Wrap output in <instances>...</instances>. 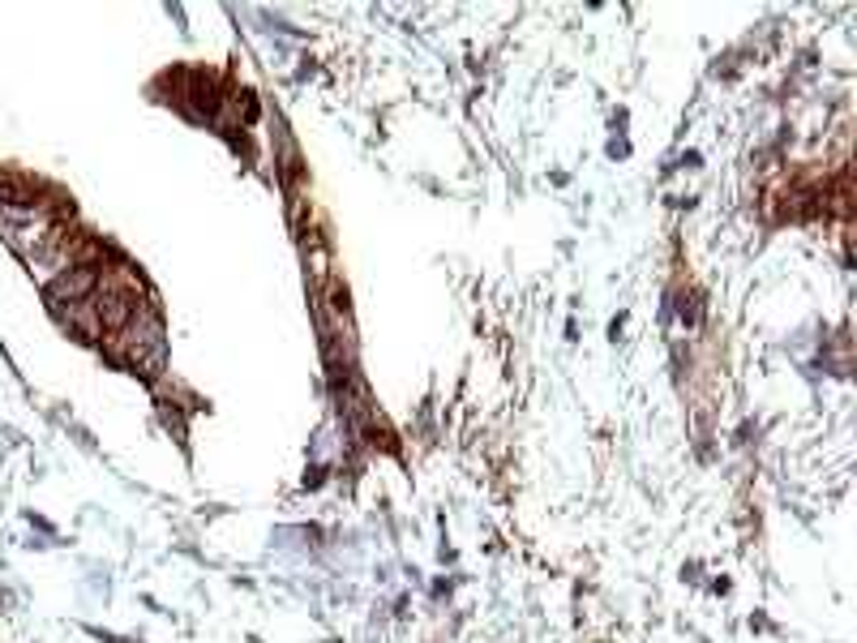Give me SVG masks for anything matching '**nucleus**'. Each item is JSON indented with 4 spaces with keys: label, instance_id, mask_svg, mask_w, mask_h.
<instances>
[{
    "label": "nucleus",
    "instance_id": "nucleus-1",
    "mask_svg": "<svg viewBox=\"0 0 857 643\" xmlns=\"http://www.w3.org/2000/svg\"><path fill=\"white\" fill-rule=\"evenodd\" d=\"M90 287H95V271H73L52 287V300H82V296H90Z\"/></svg>",
    "mask_w": 857,
    "mask_h": 643
}]
</instances>
